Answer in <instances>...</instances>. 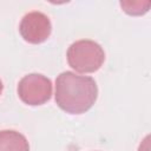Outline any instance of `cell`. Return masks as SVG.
Here are the masks:
<instances>
[{"label": "cell", "mask_w": 151, "mask_h": 151, "mask_svg": "<svg viewBox=\"0 0 151 151\" xmlns=\"http://www.w3.org/2000/svg\"><path fill=\"white\" fill-rule=\"evenodd\" d=\"M97 97L98 87L92 77L65 71L55 79V103L66 113H85L93 106Z\"/></svg>", "instance_id": "1"}, {"label": "cell", "mask_w": 151, "mask_h": 151, "mask_svg": "<svg viewBox=\"0 0 151 151\" xmlns=\"http://www.w3.org/2000/svg\"><path fill=\"white\" fill-rule=\"evenodd\" d=\"M66 57L68 65L74 71L79 73H92L101 67L105 60V52L98 42L81 39L70 45Z\"/></svg>", "instance_id": "2"}, {"label": "cell", "mask_w": 151, "mask_h": 151, "mask_svg": "<svg viewBox=\"0 0 151 151\" xmlns=\"http://www.w3.org/2000/svg\"><path fill=\"white\" fill-rule=\"evenodd\" d=\"M18 96L27 105H42L51 99L52 83L40 73H29L22 77L18 84Z\"/></svg>", "instance_id": "3"}, {"label": "cell", "mask_w": 151, "mask_h": 151, "mask_svg": "<svg viewBox=\"0 0 151 151\" xmlns=\"http://www.w3.org/2000/svg\"><path fill=\"white\" fill-rule=\"evenodd\" d=\"M19 32L25 41L37 45L50 38L52 25L46 14L33 11L24 15L19 25Z\"/></svg>", "instance_id": "4"}, {"label": "cell", "mask_w": 151, "mask_h": 151, "mask_svg": "<svg viewBox=\"0 0 151 151\" xmlns=\"http://www.w3.org/2000/svg\"><path fill=\"white\" fill-rule=\"evenodd\" d=\"M0 151H29L26 137L14 130L0 131Z\"/></svg>", "instance_id": "5"}, {"label": "cell", "mask_w": 151, "mask_h": 151, "mask_svg": "<svg viewBox=\"0 0 151 151\" xmlns=\"http://www.w3.org/2000/svg\"><path fill=\"white\" fill-rule=\"evenodd\" d=\"M120 6L125 13L129 15H143L145 14L150 6V1H120Z\"/></svg>", "instance_id": "6"}, {"label": "cell", "mask_w": 151, "mask_h": 151, "mask_svg": "<svg viewBox=\"0 0 151 151\" xmlns=\"http://www.w3.org/2000/svg\"><path fill=\"white\" fill-rule=\"evenodd\" d=\"M2 88H4V85H2V81H1V79H0V94L2 93Z\"/></svg>", "instance_id": "7"}]
</instances>
